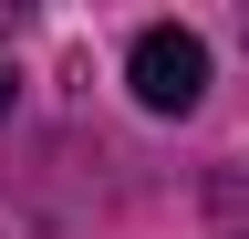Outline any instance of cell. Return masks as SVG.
I'll return each instance as SVG.
<instances>
[{
    "label": "cell",
    "instance_id": "1",
    "mask_svg": "<svg viewBox=\"0 0 249 239\" xmlns=\"http://www.w3.org/2000/svg\"><path fill=\"white\" fill-rule=\"evenodd\" d=\"M124 83H135L145 114H187L208 94V42L177 32V21H156V32H135V52H124Z\"/></svg>",
    "mask_w": 249,
    "mask_h": 239
},
{
    "label": "cell",
    "instance_id": "2",
    "mask_svg": "<svg viewBox=\"0 0 249 239\" xmlns=\"http://www.w3.org/2000/svg\"><path fill=\"white\" fill-rule=\"evenodd\" d=\"M0 114H11V73H0Z\"/></svg>",
    "mask_w": 249,
    "mask_h": 239
}]
</instances>
